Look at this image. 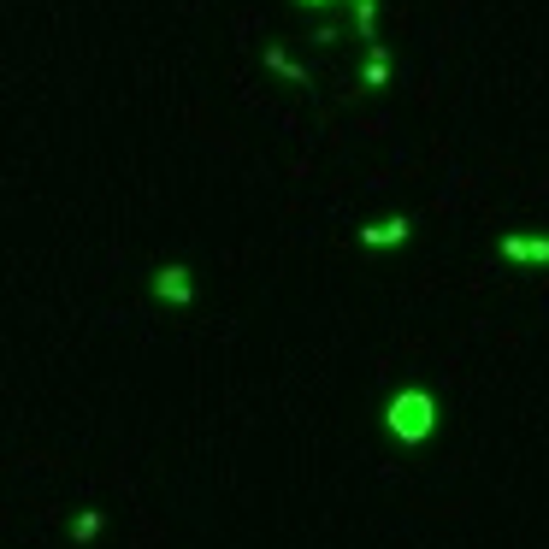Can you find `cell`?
I'll return each mask as SVG.
<instances>
[{
  "label": "cell",
  "instance_id": "cell-1",
  "mask_svg": "<svg viewBox=\"0 0 549 549\" xmlns=\"http://www.w3.org/2000/svg\"><path fill=\"white\" fill-rule=\"evenodd\" d=\"M384 426H390L396 443H426L431 431H437V402H431L426 390H396L390 408H384Z\"/></svg>",
  "mask_w": 549,
  "mask_h": 549
},
{
  "label": "cell",
  "instance_id": "cell-2",
  "mask_svg": "<svg viewBox=\"0 0 549 549\" xmlns=\"http://www.w3.org/2000/svg\"><path fill=\"white\" fill-rule=\"evenodd\" d=\"M154 296H160V302H172V307L195 302V278H189V266H183V260H166V266L154 272Z\"/></svg>",
  "mask_w": 549,
  "mask_h": 549
},
{
  "label": "cell",
  "instance_id": "cell-3",
  "mask_svg": "<svg viewBox=\"0 0 549 549\" xmlns=\"http://www.w3.org/2000/svg\"><path fill=\"white\" fill-rule=\"evenodd\" d=\"M502 260L514 266H549V237H502Z\"/></svg>",
  "mask_w": 549,
  "mask_h": 549
},
{
  "label": "cell",
  "instance_id": "cell-4",
  "mask_svg": "<svg viewBox=\"0 0 549 549\" xmlns=\"http://www.w3.org/2000/svg\"><path fill=\"white\" fill-rule=\"evenodd\" d=\"M408 231H414L408 219H384V225H366L361 243L366 248H396V243H408Z\"/></svg>",
  "mask_w": 549,
  "mask_h": 549
},
{
  "label": "cell",
  "instance_id": "cell-5",
  "mask_svg": "<svg viewBox=\"0 0 549 549\" xmlns=\"http://www.w3.org/2000/svg\"><path fill=\"white\" fill-rule=\"evenodd\" d=\"M266 65H272L278 77H290V83H307V71L296 60H284V48H266Z\"/></svg>",
  "mask_w": 549,
  "mask_h": 549
},
{
  "label": "cell",
  "instance_id": "cell-6",
  "mask_svg": "<svg viewBox=\"0 0 549 549\" xmlns=\"http://www.w3.org/2000/svg\"><path fill=\"white\" fill-rule=\"evenodd\" d=\"M302 6H319V0H302ZM355 6H361V12H355L361 36H366V42H378V24H372V12H378V6H372V0H355Z\"/></svg>",
  "mask_w": 549,
  "mask_h": 549
},
{
  "label": "cell",
  "instance_id": "cell-7",
  "mask_svg": "<svg viewBox=\"0 0 549 549\" xmlns=\"http://www.w3.org/2000/svg\"><path fill=\"white\" fill-rule=\"evenodd\" d=\"M366 83H372V89L390 83V65H384V48H378V42H372V60H366Z\"/></svg>",
  "mask_w": 549,
  "mask_h": 549
},
{
  "label": "cell",
  "instance_id": "cell-8",
  "mask_svg": "<svg viewBox=\"0 0 549 549\" xmlns=\"http://www.w3.org/2000/svg\"><path fill=\"white\" fill-rule=\"evenodd\" d=\"M71 538H77V544L101 538V514H77V520H71Z\"/></svg>",
  "mask_w": 549,
  "mask_h": 549
}]
</instances>
